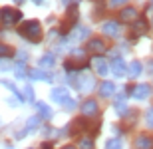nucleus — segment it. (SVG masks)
Listing matches in <instances>:
<instances>
[{
	"label": "nucleus",
	"instance_id": "obj_23",
	"mask_svg": "<svg viewBox=\"0 0 153 149\" xmlns=\"http://www.w3.org/2000/svg\"><path fill=\"white\" fill-rule=\"evenodd\" d=\"M12 56V48L6 46V44H0V58H8Z\"/></svg>",
	"mask_w": 153,
	"mask_h": 149
},
{
	"label": "nucleus",
	"instance_id": "obj_6",
	"mask_svg": "<svg viewBox=\"0 0 153 149\" xmlns=\"http://www.w3.org/2000/svg\"><path fill=\"white\" fill-rule=\"evenodd\" d=\"M85 50L90 52V54H103L105 52V42L102 40V38H91L90 42H88V46H85Z\"/></svg>",
	"mask_w": 153,
	"mask_h": 149
},
{
	"label": "nucleus",
	"instance_id": "obj_7",
	"mask_svg": "<svg viewBox=\"0 0 153 149\" xmlns=\"http://www.w3.org/2000/svg\"><path fill=\"white\" fill-rule=\"evenodd\" d=\"M119 20H121V22H135L137 20V10L133 8V6H125V8H121V12H119Z\"/></svg>",
	"mask_w": 153,
	"mask_h": 149
},
{
	"label": "nucleus",
	"instance_id": "obj_13",
	"mask_svg": "<svg viewBox=\"0 0 153 149\" xmlns=\"http://www.w3.org/2000/svg\"><path fill=\"white\" fill-rule=\"evenodd\" d=\"M131 32H133L135 36H141V34H145V32H147V22H145L143 18L135 20V22H133V26H131Z\"/></svg>",
	"mask_w": 153,
	"mask_h": 149
},
{
	"label": "nucleus",
	"instance_id": "obj_30",
	"mask_svg": "<svg viewBox=\"0 0 153 149\" xmlns=\"http://www.w3.org/2000/svg\"><path fill=\"white\" fill-rule=\"evenodd\" d=\"M62 149H76L74 145H66V147H62Z\"/></svg>",
	"mask_w": 153,
	"mask_h": 149
},
{
	"label": "nucleus",
	"instance_id": "obj_1",
	"mask_svg": "<svg viewBox=\"0 0 153 149\" xmlns=\"http://www.w3.org/2000/svg\"><path fill=\"white\" fill-rule=\"evenodd\" d=\"M18 32L30 42H40L42 40V26H40L38 20H28V22H24Z\"/></svg>",
	"mask_w": 153,
	"mask_h": 149
},
{
	"label": "nucleus",
	"instance_id": "obj_21",
	"mask_svg": "<svg viewBox=\"0 0 153 149\" xmlns=\"http://www.w3.org/2000/svg\"><path fill=\"white\" fill-rule=\"evenodd\" d=\"M38 125H40V115H34V117H30L28 123H26V131H28V129H34V127H38Z\"/></svg>",
	"mask_w": 153,
	"mask_h": 149
},
{
	"label": "nucleus",
	"instance_id": "obj_19",
	"mask_svg": "<svg viewBox=\"0 0 153 149\" xmlns=\"http://www.w3.org/2000/svg\"><path fill=\"white\" fill-rule=\"evenodd\" d=\"M56 64V58H54V54H46V56L40 58V66L42 68H52Z\"/></svg>",
	"mask_w": 153,
	"mask_h": 149
},
{
	"label": "nucleus",
	"instance_id": "obj_15",
	"mask_svg": "<svg viewBox=\"0 0 153 149\" xmlns=\"http://www.w3.org/2000/svg\"><path fill=\"white\" fill-rule=\"evenodd\" d=\"M94 66H96V72H97L100 76H105V74L109 72V66L105 64V60H102L100 56H97L96 60H94Z\"/></svg>",
	"mask_w": 153,
	"mask_h": 149
},
{
	"label": "nucleus",
	"instance_id": "obj_18",
	"mask_svg": "<svg viewBox=\"0 0 153 149\" xmlns=\"http://www.w3.org/2000/svg\"><path fill=\"white\" fill-rule=\"evenodd\" d=\"M28 76L32 78V80H44V82H52V78L48 74H44L42 70H30Z\"/></svg>",
	"mask_w": 153,
	"mask_h": 149
},
{
	"label": "nucleus",
	"instance_id": "obj_32",
	"mask_svg": "<svg viewBox=\"0 0 153 149\" xmlns=\"http://www.w3.org/2000/svg\"><path fill=\"white\" fill-rule=\"evenodd\" d=\"M62 2H64V4H70V2H72V0H62Z\"/></svg>",
	"mask_w": 153,
	"mask_h": 149
},
{
	"label": "nucleus",
	"instance_id": "obj_5",
	"mask_svg": "<svg viewBox=\"0 0 153 149\" xmlns=\"http://www.w3.org/2000/svg\"><path fill=\"white\" fill-rule=\"evenodd\" d=\"M129 93H131L135 99H145L149 93H151V87H149L147 84H137V86L129 87Z\"/></svg>",
	"mask_w": 153,
	"mask_h": 149
},
{
	"label": "nucleus",
	"instance_id": "obj_24",
	"mask_svg": "<svg viewBox=\"0 0 153 149\" xmlns=\"http://www.w3.org/2000/svg\"><path fill=\"white\" fill-rule=\"evenodd\" d=\"M79 149H94V141L88 137H84L82 141H79Z\"/></svg>",
	"mask_w": 153,
	"mask_h": 149
},
{
	"label": "nucleus",
	"instance_id": "obj_9",
	"mask_svg": "<svg viewBox=\"0 0 153 149\" xmlns=\"http://www.w3.org/2000/svg\"><path fill=\"white\" fill-rule=\"evenodd\" d=\"M102 32L105 36H109V38H115V36L119 34V24L115 22V20H108V22H103Z\"/></svg>",
	"mask_w": 153,
	"mask_h": 149
},
{
	"label": "nucleus",
	"instance_id": "obj_4",
	"mask_svg": "<svg viewBox=\"0 0 153 149\" xmlns=\"http://www.w3.org/2000/svg\"><path fill=\"white\" fill-rule=\"evenodd\" d=\"M79 109H82V113H84L85 117H96L97 111H100V105H97L96 99H85Z\"/></svg>",
	"mask_w": 153,
	"mask_h": 149
},
{
	"label": "nucleus",
	"instance_id": "obj_26",
	"mask_svg": "<svg viewBox=\"0 0 153 149\" xmlns=\"http://www.w3.org/2000/svg\"><path fill=\"white\" fill-rule=\"evenodd\" d=\"M64 107H66V109H74L76 107V99H66V102H64Z\"/></svg>",
	"mask_w": 153,
	"mask_h": 149
},
{
	"label": "nucleus",
	"instance_id": "obj_8",
	"mask_svg": "<svg viewBox=\"0 0 153 149\" xmlns=\"http://www.w3.org/2000/svg\"><path fill=\"white\" fill-rule=\"evenodd\" d=\"M111 72H114L117 78L127 74V66H125L123 58H114V60H111Z\"/></svg>",
	"mask_w": 153,
	"mask_h": 149
},
{
	"label": "nucleus",
	"instance_id": "obj_3",
	"mask_svg": "<svg viewBox=\"0 0 153 149\" xmlns=\"http://www.w3.org/2000/svg\"><path fill=\"white\" fill-rule=\"evenodd\" d=\"M22 20V12L20 10H14V8H4L2 10V22L12 26V24H16Z\"/></svg>",
	"mask_w": 153,
	"mask_h": 149
},
{
	"label": "nucleus",
	"instance_id": "obj_33",
	"mask_svg": "<svg viewBox=\"0 0 153 149\" xmlns=\"http://www.w3.org/2000/svg\"><path fill=\"white\" fill-rule=\"evenodd\" d=\"M34 2H36V4H40V2H44V0H34Z\"/></svg>",
	"mask_w": 153,
	"mask_h": 149
},
{
	"label": "nucleus",
	"instance_id": "obj_16",
	"mask_svg": "<svg viewBox=\"0 0 153 149\" xmlns=\"http://www.w3.org/2000/svg\"><path fill=\"white\" fill-rule=\"evenodd\" d=\"M36 103V107H38V111H40V117L42 119H52V109L46 105V103H42V102H34Z\"/></svg>",
	"mask_w": 153,
	"mask_h": 149
},
{
	"label": "nucleus",
	"instance_id": "obj_14",
	"mask_svg": "<svg viewBox=\"0 0 153 149\" xmlns=\"http://www.w3.org/2000/svg\"><path fill=\"white\" fill-rule=\"evenodd\" d=\"M114 92H115V84H111V82L100 84V96L102 98H109V96H114Z\"/></svg>",
	"mask_w": 153,
	"mask_h": 149
},
{
	"label": "nucleus",
	"instance_id": "obj_12",
	"mask_svg": "<svg viewBox=\"0 0 153 149\" xmlns=\"http://www.w3.org/2000/svg\"><path fill=\"white\" fill-rule=\"evenodd\" d=\"M133 145H135V149H153V139L147 135H139Z\"/></svg>",
	"mask_w": 153,
	"mask_h": 149
},
{
	"label": "nucleus",
	"instance_id": "obj_35",
	"mask_svg": "<svg viewBox=\"0 0 153 149\" xmlns=\"http://www.w3.org/2000/svg\"><path fill=\"white\" fill-rule=\"evenodd\" d=\"M151 4H153V0H151Z\"/></svg>",
	"mask_w": 153,
	"mask_h": 149
},
{
	"label": "nucleus",
	"instance_id": "obj_25",
	"mask_svg": "<svg viewBox=\"0 0 153 149\" xmlns=\"http://www.w3.org/2000/svg\"><path fill=\"white\" fill-rule=\"evenodd\" d=\"M145 115H147V119H145V121H147V125L153 129V107L147 109V113H145Z\"/></svg>",
	"mask_w": 153,
	"mask_h": 149
},
{
	"label": "nucleus",
	"instance_id": "obj_28",
	"mask_svg": "<svg viewBox=\"0 0 153 149\" xmlns=\"http://www.w3.org/2000/svg\"><path fill=\"white\" fill-rule=\"evenodd\" d=\"M26 96H28V99H30V102H34V93H32V87H26Z\"/></svg>",
	"mask_w": 153,
	"mask_h": 149
},
{
	"label": "nucleus",
	"instance_id": "obj_31",
	"mask_svg": "<svg viewBox=\"0 0 153 149\" xmlns=\"http://www.w3.org/2000/svg\"><path fill=\"white\" fill-rule=\"evenodd\" d=\"M14 2H16V4H22V2H24V0H14Z\"/></svg>",
	"mask_w": 153,
	"mask_h": 149
},
{
	"label": "nucleus",
	"instance_id": "obj_17",
	"mask_svg": "<svg viewBox=\"0 0 153 149\" xmlns=\"http://www.w3.org/2000/svg\"><path fill=\"white\" fill-rule=\"evenodd\" d=\"M141 62H137V60H133V62L129 64V68H127V74L131 76V78H137V76H141Z\"/></svg>",
	"mask_w": 153,
	"mask_h": 149
},
{
	"label": "nucleus",
	"instance_id": "obj_20",
	"mask_svg": "<svg viewBox=\"0 0 153 149\" xmlns=\"http://www.w3.org/2000/svg\"><path fill=\"white\" fill-rule=\"evenodd\" d=\"M123 143H121V139L119 137H114V139H108L105 141V149H121Z\"/></svg>",
	"mask_w": 153,
	"mask_h": 149
},
{
	"label": "nucleus",
	"instance_id": "obj_34",
	"mask_svg": "<svg viewBox=\"0 0 153 149\" xmlns=\"http://www.w3.org/2000/svg\"><path fill=\"white\" fill-rule=\"evenodd\" d=\"M0 20H2V10H0Z\"/></svg>",
	"mask_w": 153,
	"mask_h": 149
},
{
	"label": "nucleus",
	"instance_id": "obj_10",
	"mask_svg": "<svg viewBox=\"0 0 153 149\" xmlns=\"http://www.w3.org/2000/svg\"><path fill=\"white\" fill-rule=\"evenodd\" d=\"M94 86H96V82H94V78H91V76H88V74H84L78 80V87L82 90V92H91V90H94Z\"/></svg>",
	"mask_w": 153,
	"mask_h": 149
},
{
	"label": "nucleus",
	"instance_id": "obj_2",
	"mask_svg": "<svg viewBox=\"0 0 153 149\" xmlns=\"http://www.w3.org/2000/svg\"><path fill=\"white\" fill-rule=\"evenodd\" d=\"M85 64H88L85 54L82 50H76L74 54H72V60H68V62H66V70H68V72H76V70L85 68Z\"/></svg>",
	"mask_w": 153,
	"mask_h": 149
},
{
	"label": "nucleus",
	"instance_id": "obj_22",
	"mask_svg": "<svg viewBox=\"0 0 153 149\" xmlns=\"http://www.w3.org/2000/svg\"><path fill=\"white\" fill-rule=\"evenodd\" d=\"M114 107H115L117 113H125V102H123V98H117V102L114 103Z\"/></svg>",
	"mask_w": 153,
	"mask_h": 149
},
{
	"label": "nucleus",
	"instance_id": "obj_11",
	"mask_svg": "<svg viewBox=\"0 0 153 149\" xmlns=\"http://www.w3.org/2000/svg\"><path fill=\"white\" fill-rule=\"evenodd\" d=\"M52 99L54 102H58V103H64L66 99H68V87H62V86H58V87H54L52 90Z\"/></svg>",
	"mask_w": 153,
	"mask_h": 149
},
{
	"label": "nucleus",
	"instance_id": "obj_29",
	"mask_svg": "<svg viewBox=\"0 0 153 149\" xmlns=\"http://www.w3.org/2000/svg\"><path fill=\"white\" fill-rule=\"evenodd\" d=\"M42 149H52V143H44V145H42Z\"/></svg>",
	"mask_w": 153,
	"mask_h": 149
},
{
	"label": "nucleus",
	"instance_id": "obj_27",
	"mask_svg": "<svg viewBox=\"0 0 153 149\" xmlns=\"http://www.w3.org/2000/svg\"><path fill=\"white\" fill-rule=\"evenodd\" d=\"M127 4V0H109V6H123Z\"/></svg>",
	"mask_w": 153,
	"mask_h": 149
}]
</instances>
